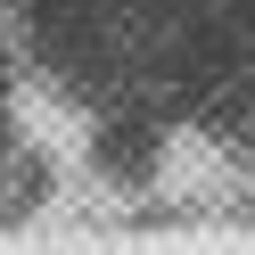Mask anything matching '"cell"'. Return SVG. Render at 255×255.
Returning a JSON list of instances; mask_svg holds the SVG:
<instances>
[]
</instances>
